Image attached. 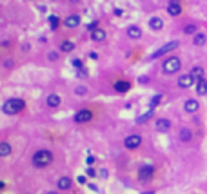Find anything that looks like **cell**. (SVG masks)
<instances>
[{"mask_svg":"<svg viewBox=\"0 0 207 194\" xmlns=\"http://www.w3.org/2000/svg\"><path fill=\"white\" fill-rule=\"evenodd\" d=\"M2 67H4V69H13V67H15V60L13 58H4L2 60Z\"/></svg>","mask_w":207,"mask_h":194,"instance_id":"f1b7e54d","label":"cell"},{"mask_svg":"<svg viewBox=\"0 0 207 194\" xmlns=\"http://www.w3.org/2000/svg\"><path fill=\"white\" fill-rule=\"evenodd\" d=\"M9 45H11V42H9V40H2V47H4V49H7Z\"/></svg>","mask_w":207,"mask_h":194,"instance_id":"74e56055","label":"cell"},{"mask_svg":"<svg viewBox=\"0 0 207 194\" xmlns=\"http://www.w3.org/2000/svg\"><path fill=\"white\" fill-rule=\"evenodd\" d=\"M51 2H58V0H51Z\"/></svg>","mask_w":207,"mask_h":194,"instance_id":"ee69618b","label":"cell"},{"mask_svg":"<svg viewBox=\"0 0 207 194\" xmlns=\"http://www.w3.org/2000/svg\"><path fill=\"white\" fill-rule=\"evenodd\" d=\"M151 116H153V109H149L145 114H142L140 118H136V123H138V125H140V123H145L147 120H151Z\"/></svg>","mask_w":207,"mask_h":194,"instance_id":"4316f807","label":"cell"},{"mask_svg":"<svg viewBox=\"0 0 207 194\" xmlns=\"http://www.w3.org/2000/svg\"><path fill=\"white\" fill-rule=\"evenodd\" d=\"M47 22H49V29H51V31H57V29L60 27V18H58L57 15H49V17H47Z\"/></svg>","mask_w":207,"mask_h":194,"instance_id":"7402d4cb","label":"cell"},{"mask_svg":"<svg viewBox=\"0 0 207 194\" xmlns=\"http://www.w3.org/2000/svg\"><path fill=\"white\" fill-rule=\"evenodd\" d=\"M47 60H49V62H57V60H58V53H57V51H49V53H47Z\"/></svg>","mask_w":207,"mask_h":194,"instance_id":"d6a6232c","label":"cell"},{"mask_svg":"<svg viewBox=\"0 0 207 194\" xmlns=\"http://www.w3.org/2000/svg\"><path fill=\"white\" fill-rule=\"evenodd\" d=\"M154 127H156L158 133H169L171 127H173V123H171V120H167V118H156Z\"/></svg>","mask_w":207,"mask_h":194,"instance_id":"8fae6325","label":"cell"},{"mask_svg":"<svg viewBox=\"0 0 207 194\" xmlns=\"http://www.w3.org/2000/svg\"><path fill=\"white\" fill-rule=\"evenodd\" d=\"M142 142H144V140H142V136L135 133V134H129L124 140V147L127 149V151H136V149L142 145Z\"/></svg>","mask_w":207,"mask_h":194,"instance_id":"8992f818","label":"cell"},{"mask_svg":"<svg viewBox=\"0 0 207 194\" xmlns=\"http://www.w3.org/2000/svg\"><path fill=\"white\" fill-rule=\"evenodd\" d=\"M55 161V154L49 149H38L35 154L31 156V163L35 169H45Z\"/></svg>","mask_w":207,"mask_h":194,"instance_id":"6da1fadb","label":"cell"},{"mask_svg":"<svg viewBox=\"0 0 207 194\" xmlns=\"http://www.w3.org/2000/svg\"><path fill=\"white\" fill-rule=\"evenodd\" d=\"M207 42V37L204 33H196V35H193V44L196 45V47H200V45H204Z\"/></svg>","mask_w":207,"mask_h":194,"instance_id":"603a6c76","label":"cell"},{"mask_svg":"<svg viewBox=\"0 0 207 194\" xmlns=\"http://www.w3.org/2000/svg\"><path fill=\"white\" fill-rule=\"evenodd\" d=\"M191 73H193V76L196 78V82H198V80H202V78L205 76V71H204V67H200V65L193 67V69H191Z\"/></svg>","mask_w":207,"mask_h":194,"instance_id":"d4e9b609","label":"cell"},{"mask_svg":"<svg viewBox=\"0 0 207 194\" xmlns=\"http://www.w3.org/2000/svg\"><path fill=\"white\" fill-rule=\"evenodd\" d=\"M25 109V102L22 98H9L2 103V113L6 116H15Z\"/></svg>","mask_w":207,"mask_h":194,"instance_id":"7a4b0ae2","label":"cell"},{"mask_svg":"<svg viewBox=\"0 0 207 194\" xmlns=\"http://www.w3.org/2000/svg\"><path fill=\"white\" fill-rule=\"evenodd\" d=\"M178 138H180L182 143H191V142H193V131H191L189 127H182V129L178 131Z\"/></svg>","mask_w":207,"mask_h":194,"instance_id":"e0dca14e","label":"cell"},{"mask_svg":"<svg viewBox=\"0 0 207 194\" xmlns=\"http://www.w3.org/2000/svg\"><path fill=\"white\" fill-rule=\"evenodd\" d=\"M71 65H73L75 69H80V67H84V64H82V60H80V58H71Z\"/></svg>","mask_w":207,"mask_h":194,"instance_id":"1f68e13d","label":"cell"},{"mask_svg":"<svg viewBox=\"0 0 207 194\" xmlns=\"http://www.w3.org/2000/svg\"><path fill=\"white\" fill-rule=\"evenodd\" d=\"M98 176H102L104 180H105V178H107V176H109V171H107V169H102V171H100V173H98Z\"/></svg>","mask_w":207,"mask_h":194,"instance_id":"8d00e7d4","label":"cell"},{"mask_svg":"<svg viewBox=\"0 0 207 194\" xmlns=\"http://www.w3.org/2000/svg\"><path fill=\"white\" fill-rule=\"evenodd\" d=\"M167 15L169 17H180L182 15V4H180V0H169V4H167Z\"/></svg>","mask_w":207,"mask_h":194,"instance_id":"9c48e42d","label":"cell"},{"mask_svg":"<svg viewBox=\"0 0 207 194\" xmlns=\"http://www.w3.org/2000/svg\"><path fill=\"white\" fill-rule=\"evenodd\" d=\"M162 27H164V20L160 18V17H151V18H149V29L160 31Z\"/></svg>","mask_w":207,"mask_h":194,"instance_id":"d6986e66","label":"cell"},{"mask_svg":"<svg viewBox=\"0 0 207 194\" xmlns=\"http://www.w3.org/2000/svg\"><path fill=\"white\" fill-rule=\"evenodd\" d=\"M182 69V58L180 56H169V58L164 60L162 64V71L164 75H174Z\"/></svg>","mask_w":207,"mask_h":194,"instance_id":"3957f363","label":"cell"},{"mask_svg":"<svg viewBox=\"0 0 207 194\" xmlns=\"http://www.w3.org/2000/svg\"><path fill=\"white\" fill-rule=\"evenodd\" d=\"M184 33L186 35H196L198 33V25L196 24H187L186 27H184Z\"/></svg>","mask_w":207,"mask_h":194,"instance_id":"484cf974","label":"cell"},{"mask_svg":"<svg viewBox=\"0 0 207 194\" xmlns=\"http://www.w3.org/2000/svg\"><path fill=\"white\" fill-rule=\"evenodd\" d=\"M89 58H91V60H98V55H96V53H89Z\"/></svg>","mask_w":207,"mask_h":194,"instance_id":"60d3db41","label":"cell"},{"mask_svg":"<svg viewBox=\"0 0 207 194\" xmlns=\"http://www.w3.org/2000/svg\"><path fill=\"white\" fill-rule=\"evenodd\" d=\"M71 4H80V0H69Z\"/></svg>","mask_w":207,"mask_h":194,"instance_id":"7bdbcfd3","label":"cell"},{"mask_svg":"<svg viewBox=\"0 0 207 194\" xmlns=\"http://www.w3.org/2000/svg\"><path fill=\"white\" fill-rule=\"evenodd\" d=\"M85 174L89 176V178H96V171H95V169H93V167H91V165H87V171H85Z\"/></svg>","mask_w":207,"mask_h":194,"instance_id":"836d02e7","label":"cell"},{"mask_svg":"<svg viewBox=\"0 0 207 194\" xmlns=\"http://www.w3.org/2000/svg\"><path fill=\"white\" fill-rule=\"evenodd\" d=\"M60 103H62V98L58 96V95H47L45 98V105L49 107V109H57V107H60Z\"/></svg>","mask_w":207,"mask_h":194,"instance_id":"9a60e30c","label":"cell"},{"mask_svg":"<svg viewBox=\"0 0 207 194\" xmlns=\"http://www.w3.org/2000/svg\"><path fill=\"white\" fill-rule=\"evenodd\" d=\"M147 82H149V78H147V76H142V78H140V83H147Z\"/></svg>","mask_w":207,"mask_h":194,"instance_id":"b9f144b4","label":"cell"},{"mask_svg":"<svg viewBox=\"0 0 207 194\" xmlns=\"http://www.w3.org/2000/svg\"><path fill=\"white\" fill-rule=\"evenodd\" d=\"M87 178H89L87 174H85V176H78V178H76V181H78L80 185H84V183H87Z\"/></svg>","mask_w":207,"mask_h":194,"instance_id":"e575fe53","label":"cell"},{"mask_svg":"<svg viewBox=\"0 0 207 194\" xmlns=\"http://www.w3.org/2000/svg\"><path fill=\"white\" fill-rule=\"evenodd\" d=\"M87 189H91V191H95V192H98V191H100V189H98L96 185H93V183H89V185H87Z\"/></svg>","mask_w":207,"mask_h":194,"instance_id":"f35d334b","label":"cell"},{"mask_svg":"<svg viewBox=\"0 0 207 194\" xmlns=\"http://www.w3.org/2000/svg\"><path fill=\"white\" fill-rule=\"evenodd\" d=\"M95 161H96V158H95V156H87V158H85V163H87V165H93Z\"/></svg>","mask_w":207,"mask_h":194,"instance_id":"d590c367","label":"cell"},{"mask_svg":"<svg viewBox=\"0 0 207 194\" xmlns=\"http://www.w3.org/2000/svg\"><path fill=\"white\" fill-rule=\"evenodd\" d=\"M105 38H107V33H105V29H102V27H96V29L91 31V40H93V42L102 44Z\"/></svg>","mask_w":207,"mask_h":194,"instance_id":"4fadbf2b","label":"cell"},{"mask_svg":"<svg viewBox=\"0 0 207 194\" xmlns=\"http://www.w3.org/2000/svg\"><path fill=\"white\" fill-rule=\"evenodd\" d=\"M122 13H124V11H122L120 7H115V15H116V17H122Z\"/></svg>","mask_w":207,"mask_h":194,"instance_id":"ab89813d","label":"cell"},{"mask_svg":"<svg viewBox=\"0 0 207 194\" xmlns=\"http://www.w3.org/2000/svg\"><path fill=\"white\" fill-rule=\"evenodd\" d=\"M160 102H162V95H154V96L151 98V102H149V109H154Z\"/></svg>","mask_w":207,"mask_h":194,"instance_id":"83f0119b","label":"cell"},{"mask_svg":"<svg viewBox=\"0 0 207 194\" xmlns=\"http://www.w3.org/2000/svg\"><path fill=\"white\" fill-rule=\"evenodd\" d=\"M154 167L151 165V163H145V165H142L140 169H138V180L142 181V183H145V181H151L153 180V176H154Z\"/></svg>","mask_w":207,"mask_h":194,"instance_id":"5b68a950","label":"cell"},{"mask_svg":"<svg viewBox=\"0 0 207 194\" xmlns=\"http://www.w3.org/2000/svg\"><path fill=\"white\" fill-rule=\"evenodd\" d=\"M113 87H115L116 93L124 95V93H127V91H131V82H127V80H116Z\"/></svg>","mask_w":207,"mask_h":194,"instance_id":"5bb4252c","label":"cell"},{"mask_svg":"<svg viewBox=\"0 0 207 194\" xmlns=\"http://www.w3.org/2000/svg\"><path fill=\"white\" fill-rule=\"evenodd\" d=\"M198 109H200V102H198L196 98L186 100V103H184V111H186V113H196Z\"/></svg>","mask_w":207,"mask_h":194,"instance_id":"2e32d148","label":"cell"},{"mask_svg":"<svg viewBox=\"0 0 207 194\" xmlns=\"http://www.w3.org/2000/svg\"><path fill=\"white\" fill-rule=\"evenodd\" d=\"M73 120H75V123H87V122L93 120V111H89V109H80V111L75 113Z\"/></svg>","mask_w":207,"mask_h":194,"instance_id":"ba28073f","label":"cell"},{"mask_svg":"<svg viewBox=\"0 0 207 194\" xmlns=\"http://www.w3.org/2000/svg\"><path fill=\"white\" fill-rule=\"evenodd\" d=\"M75 93H76L78 96H85V95H87V87H85V85H76V87H75Z\"/></svg>","mask_w":207,"mask_h":194,"instance_id":"f546056e","label":"cell"},{"mask_svg":"<svg viewBox=\"0 0 207 194\" xmlns=\"http://www.w3.org/2000/svg\"><path fill=\"white\" fill-rule=\"evenodd\" d=\"M125 33H127V37H129L131 40H138V38H142V29H140L138 25H129Z\"/></svg>","mask_w":207,"mask_h":194,"instance_id":"ac0fdd59","label":"cell"},{"mask_svg":"<svg viewBox=\"0 0 207 194\" xmlns=\"http://www.w3.org/2000/svg\"><path fill=\"white\" fill-rule=\"evenodd\" d=\"M57 189H58V191H64V192L71 191V189H73V180H71L69 176H62V178H58V181H57Z\"/></svg>","mask_w":207,"mask_h":194,"instance_id":"7c38bea8","label":"cell"},{"mask_svg":"<svg viewBox=\"0 0 207 194\" xmlns=\"http://www.w3.org/2000/svg\"><path fill=\"white\" fill-rule=\"evenodd\" d=\"M193 85H196V78L193 76V73H186V75L178 76V87L180 89H189Z\"/></svg>","mask_w":207,"mask_h":194,"instance_id":"52a82bcc","label":"cell"},{"mask_svg":"<svg viewBox=\"0 0 207 194\" xmlns=\"http://www.w3.org/2000/svg\"><path fill=\"white\" fill-rule=\"evenodd\" d=\"M178 45H180V42L178 40H171V42H167V44H164L162 47H158L151 56H149V60H156L160 58V56H164V55H167V53H171V51H174V49H178Z\"/></svg>","mask_w":207,"mask_h":194,"instance_id":"277c9868","label":"cell"},{"mask_svg":"<svg viewBox=\"0 0 207 194\" xmlns=\"http://www.w3.org/2000/svg\"><path fill=\"white\" fill-rule=\"evenodd\" d=\"M196 95H198V96H205V95H207V82H205V78H202V80H198V82H196Z\"/></svg>","mask_w":207,"mask_h":194,"instance_id":"44dd1931","label":"cell"},{"mask_svg":"<svg viewBox=\"0 0 207 194\" xmlns=\"http://www.w3.org/2000/svg\"><path fill=\"white\" fill-rule=\"evenodd\" d=\"M76 76H78V78H87V76H89V71H87V69H84V67H80V69H76Z\"/></svg>","mask_w":207,"mask_h":194,"instance_id":"4dcf8cb0","label":"cell"},{"mask_svg":"<svg viewBox=\"0 0 207 194\" xmlns=\"http://www.w3.org/2000/svg\"><path fill=\"white\" fill-rule=\"evenodd\" d=\"M80 22H82L80 15L73 13V15H67V17H65V20H64V25H65L67 29H76V27L80 25Z\"/></svg>","mask_w":207,"mask_h":194,"instance_id":"30bf717a","label":"cell"},{"mask_svg":"<svg viewBox=\"0 0 207 194\" xmlns=\"http://www.w3.org/2000/svg\"><path fill=\"white\" fill-rule=\"evenodd\" d=\"M75 42L73 40H64L62 44H60V53H65V55H69V53H73L75 51Z\"/></svg>","mask_w":207,"mask_h":194,"instance_id":"ffe728a7","label":"cell"},{"mask_svg":"<svg viewBox=\"0 0 207 194\" xmlns=\"http://www.w3.org/2000/svg\"><path fill=\"white\" fill-rule=\"evenodd\" d=\"M11 154V145L7 142H2L0 143V158H7Z\"/></svg>","mask_w":207,"mask_h":194,"instance_id":"cb8c5ba5","label":"cell"}]
</instances>
